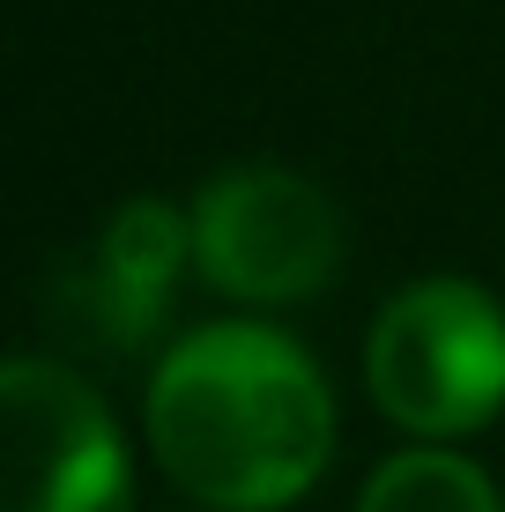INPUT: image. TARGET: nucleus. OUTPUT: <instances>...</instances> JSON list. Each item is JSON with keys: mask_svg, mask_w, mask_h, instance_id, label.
Listing matches in <instances>:
<instances>
[{"mask_svg": "<svg viewBox=\"0 0 505 512\" xmlns=\"http://www.w3.org/2000/svg\"><path fill=\"white\" fill-rule=\"evenodd\" d=\"M0 512H127V438L97 386L52 357L0 372Z\"/></svg>", "mask_w": 505, "mask_h": 512, "instance_id": "4", "label": "nucleus"}, {"mask_svg": "<svg viewBox=\"0 0 505 512\" xmlns=\"http://www.w3.org/2000/svg\"><path fill=\"white\" fill-rule=\"evenodd\" d=\"M186 253H194V216H179L171 201L112 208V223H104V238L90 253V305H97V327L119 334V349L156 327L164 290Z\"/></svg>", "mask_w": 505, "mask_h": 512, "instance_id": "5", "label": "nucleus"}, {"mask_svg": "<svg viewBox=\"0 0 505 512\" xmlns=\"http://www.w3.org/2000/svg\"><path fill=\"white\" fill-rule=\"evenodd\" d=\"M357 512H505V498L476 461L446 446H409L372 468V483L357 490Z\"/></svg>", "mask_w": 505, "mask_h": 512, "instance_id": "6", "label": "nucleus"}, {"mask_svg": "<svg viewBox=\"0 0 505 512\" xmlns=\"http://www.w3.org/2000/svg\"><path fill=\"white\" fill-rule=\"evenodd\" d=\"M364 386L416 438H468L505 409V305L468 275L394 290L364 342Z\"/></svg>", "mask_w": 505, "mask_h": 512, "instance_id": "2", "label": "nucleus"}, {"mask_svg": "<svg viewBox=\"0 0 505 512\" xmlns=\"http://www.w3.org/2000/svg\"><path fill=\"white\" fill-rule=\"evenodd\" d=\"M194 268L238 305H305L342 268V208L305 171L238 164L194 201Z\"/></svg>", "mask_w": 505, "mask_h": 512, "instance_id": "3", "label": "nucleus"}, {"mask_svg": "<svg viewBox=\"0 0 505 512\" xmlns=\"http://www.w3.org/2000/svg\"><path fill=\"white\" fill-rule=\"evenodd\" d=\"M149 446L201 512H283L335 461V394L283 327L216 320L156 364Z\"/></svg>", "mask_w": 505, "mask_h": 512, "instance_id": "1", "label": "nucleus"}]
</instances>
